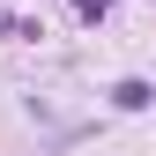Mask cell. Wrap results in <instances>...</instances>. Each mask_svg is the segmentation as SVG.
<instances>
[{"label":"cell","instance_id":"cell-1","mask_svg":"<svg viewBox=\"0 0 156 156\" xmlns=\"http://www.w3.org/2000/svg\"><path fill=\"white\" fill-rule=\"evenodd\" d=\"M112 104H119V112H141V104H156V89H149V82H119Z\"/></svg>","mask_w":156,"mask_h":156},{"label":"cell","instance_id":"cell-2","mask_svg":"<svg viewBox=\"0 0 156 156\" xmlns=\"http://www.w3.org/2000/svg\"><path fill=\"white\" fill-rule=\"evenodd\" d=\"M104 8H112V0H74V15H82V23H104Z\"/></svg>","mask_w":156,"mask_h":156}]
</instances>
